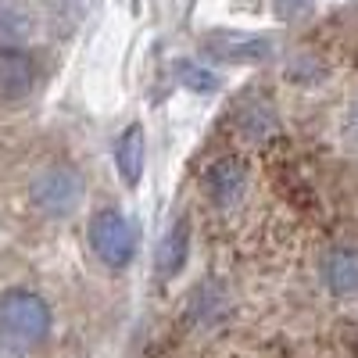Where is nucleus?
<instances>
[{"label": "nucleus", "mask_w": 358, "mask_h": 358, "mask_svg": "<svg viewBox=\"0 0 358 358\" xmlns=\"http://www.w3.org/2000/svg\"><path fill=\"white\" fill-rule=\"evenodd\" d=\"M183 262H187V222H176V226L169 229V236L162 241L158 273L169 280V276H176L179 268H183Z\"/></svg>", "instance_id": "0eeeda50"}, {"label": "nucleus", "mask_w": 358, "mask_h": 358, "mask_svg": "<svg viewBox=\"0 0 358 358\" xmlns=\"http://www.w3.org/2000/svg\"><path fill=\"white\" fill-rule=\"evenodd\" d=\"M90 244H94V251L104 265L122 268L136 255V233H133V226L122 212L104 208V212H97L90 219Z\"/></svg>", "instance_id": "f03ea898"}, {"label": "nucleus", "mask_w": 358, "mask_h": 358, "mask_svg": "<svg viewBox=\"0 0 358 358\" xmlns=\"http://www.w3.org/2000/svg\"><path fill=\"white\" fill-rule=\"evenodd\" d=\"M143 158H147V143H143V129L129 126L115 143V165L122 172V179L129 187H136L143 179Z\"/></svg>", "instance_id": "20e7f679"}, {"label": "nucleus", "mask_w": 358, "mask_h": 358, "mask_svg": "<svg viewBox=\"0 0 358 358\" xmlns=\"http://www.w3.org/2000/svg\"><path fill=\"white\" fill-rule=\"evenodd\" d=\"M204 50L212 57H219V62H262V57L268 54V40L212 33V36H204Z\"/></svg>", "instance_id": "7ed1b4c3"}, {"label": "nucleus", "mask_w": 358, "mask_h": 358, "mask_svg": "<svg viewBox=\"0 0 358 358\" xmlns=\"http://www.w3.org/2000/svg\"><path fill=\"white\" fill-rule=\"evenodd\" d=\"M36 194H40V204L47 212H54V215L72 212L76 201H79V179L72 172H50V176H43Z\"/></svg>", "instance_id": "39448f33"}, {"label": "nucleus", "mask_w": 358, "mask_h": 358, "mask_svg": "<svg viewBox=\"0 0 358 358\" xmlns=\"http://www.w3.org/2000/svg\"><path fill=\"white\" fill-rule=\"evenodd\" d=\"M208 190H212V197L219 204L236 201V197H241V190H244V162H236V158L219 162L212 172H208Z\"/></svg>", "instance_id": "423d86ee"}, {"label": "nucleus", "mask_w": 358, "mask_h": 358, "mask_svg": "<svg viewBox=\"0 0 358 358\" xmlns=\"http://www.w3.org/2000/svg\"><path fill=\"white\" fill-rule=\"evenodd\" d=\"M326 276L337 294H358V255L355 251H334Z\"/></svg>", "instance_id": "6e6552de"}, {"label": "nucleus", "mask_w": 358, "mask_h": 358, "mask_svg": "<svg viewBox=\"0 0 358 358\" xmlns=\"http://www.w3.org/2000/svg\"><path fill=\"white\" fill-rule=\"evenodd\" d=\"M50 330V308L33 290H8L0 297V334L18 344H40Z\"/></svg>", "instance_id": "f257e3e1"}, {"label": "nucleus", "mask_w": 358, "mask_h": 358, "mask_svg": "<svg viewBox=\"0 0 358 358\" xmlns=\"http://www.w3.org/2000/svg\"><path fill=\"white\" fill-rule=\"evenodd\" d=\"M176 76H179V83H183V86H190L194 94H212V90H219V79L208 72V69L194 65V62H179L176 65Z\"/></svg>", "instance_id": "1a4fd4ad"}]
</instances>
